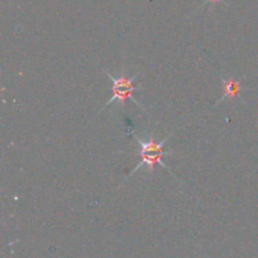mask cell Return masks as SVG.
I'll list each match as a JSON object with an SVG mask.
<instances>
[{
	"label": "cell",
	"instance_id": "1",
	"mask_svg": "<svg viewBox=\"0 0 258 258\" xmlns=\"http://www.w3.org/2000/svg\"><path fill=\"white\" fill-rule=\"evenodd\" d=\"M134 138H135L138 146H140V152H138V155H140L141 160L140 162H138V166L130 172V175L135 174V172H138V170H140L142 166H145L146 169H148V172L152 174V170H154V166L156 164L162 165L164 169L170 172L169 168L162 162V156H164V155L172 154V152H165L164 150V145L169 141V138H172V134L162 141H159V142H156V141L152 140H152H142V138H140L138 135H135V134H134Z\"/></svg>",
	"mask_w": 258,
	"mask_h": 258
},
{
	"label": "cell",
	"instance_id": "2",
	"mask_svg": "<svg viewBox=\"0 0 258 258\" xmlns=\"http://www.w3.org/2000/svg\"><path fill=\"white\" fill-rule=\"evenodd\" d=\"M104 73H106V74H107V77H108V78H110V81L112 82L114 94L111 97H110V100H108V101H107V104H104V108L100 110V112H101L102 110L107 108V107H108L110 104H114V102H115V101L120 102L121 106H122L124 108H125L126 100H128V98H131L134 102H135L136 104H138V106H140L141 108H144L142 104H141L140 102L136 101V100L132 97L134 92L136 91V87L134 86V82H135V80H136V77H138V73H135V74H134L132 77H128L125 74V73H121V74L118 77L112 76L111 73L106 72V70H104Z\"/></svg>",
	"mask_w": 258,
	"mask_h": 258
},
{
	"label": "cell",
	"instance_id": "3",
	"mask_svg": "<svg viewBox=\"0 0 258 258\" xmlns=\"http://www.w3.org/2000/svg\"><path fill=\"white\" fill-rule=\"evenodd\" d=\"M222 86H223V96L220 97L216 104H219L220 102L226 101V100L234 98V97L240 96V82L237 81L234 78H222Z\"/></svg>",
	"mask_w": 258,
	"mask_h": 258
},
{
	"label": "cell",
	"instance_id": "4",
	"mask_svg": "<svg viewBox=\"0 0 258 258\" xmlns=\"http://www.w3.org/2000/svg\"><path fill=\"white\" fill-rule=\"evenodd\" d=\"M212 2H214V0H212Z\"/></svg>",
	"mask_w": 258,
	"mask_h": 258
}]
</instances>
